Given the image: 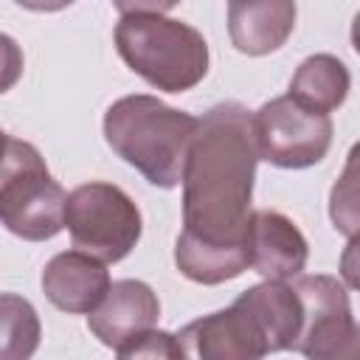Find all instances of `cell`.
<instances>
[{
    "label": "cell",
    "mask_w": 360,
    "mask_h": 360,
    "mask_svg": "<svg viewBox=\"0 0 360 360\" xmlns=\"http://www.w3.org/2000/svg\"><path fill=\"white\" fill-rule=\"evenodd\" d=\"M253 138L259 158L281 169H304L323 160L332 121L326 112L301 107L292 96H278L253 115Z\"/></svg>",
    "instance_id": "8992f818"
},
{
    "label": "cell",
    "mask_w": 360,
    "mask_h": 360,
    "mask_svg": "<svg viewBox=\"0 0 360 360\" xmlns=\"http://www.w3.org/2000/svg\"><path fill=\"white\" fill-rule=\"evenodd\" d=\"M301 301V326L290 349L307 357H354L357 326L349 295L332 276H298L290 284Z\"/></svg>",
    "instance_id": "52a82bcc"
},
{
    "label": "cell",
    "mask_w": 360,
    "mask_h": 360,
    "mask_svg": "<svg viewBox=\"0 0 360 360\" xmlns=\"http://www.w3.org/2000/svg\"><path fill=\"white\" fill-rule=\"evenodd\" d=\"M253 115L225 101L200 118L183 166V233L174 262L200 284H219L250 267V191L256 172Z\"/></svg>",
    "instance_id": "6da1fadb"
},
{
    "label": "cell",
    "mask_w": 360,
    "mask_h": 360,
    "mask_svg": "<svg viewBox=\"0 0 360 360\" xmlns=\"http://www.w3.org/2000/svg\"><path fill=\"white\" fill-rule=\"evenodd\" d=\"M346 93H349V70L340 59L329 53H318L301 62L298 73L290 82V96L301 107L326 115L343 104Z\"/></svg>",
    "instance_id": "5bb4252c"
},
{
    "label": "cell",
    "mask_w": 360,
    "mask_h": 360,
    "mask_svg": "<svg viewBox=\"0 0 360 360\" xmlns=\"http://www.w3.org/2000/svg\"><path fill=\"white\" fill-rule=\"evenodd\" d=\"M158 315L160 304L152 287L143 281L124 278L110 284L98 307L87 312V326L104 346L124 357L129 346H135L149 329H155Z\"/></svg>",
    "instance_id": "ba28073f"
},
{
    "label": "cell",
    "mask_w": 360,
    "mask_h": 360,
    "mask_svg": "<svg viewBox=\"0 0 360 360\" xmlns=\"http://www.w3.org/2000/svg\"><path fill=\"white\" fill-rule=\"evenodd\" d=\"M177 343L188 357H211V360H231V357H262L267 346L245 315L242 307H231L222 312H211L194 323H188Z\"/></svg>",
    "instance_id": "9c48e42d"
},
{
    "label": "cell",
    "mask_w": 360,
    "mask_h": 360,
    "mask_svg": "<svg viewBox=\"0 0 360 360\" xmlns=\"http://www.w3.org/2000/svg\"><path fill=\"white\" fill-rule=\"evenodd\" d=\"M39 343V318L37 309L14 295H0V360H22L31 357Z\"/></svg>",
    "instance_id": "9a60e30c"
},
{
    "label": "cell",
    "mask_w": 360,
    "mask_h": 360,
    "mask_svg": "<svg viewBox=\"0 0 360 360\" xmlns=\"http://www.w3.org/2000/svg\"><path fill=\"white\" fill-rule=\"evenodd\" d=\"M295 25V0H231L228 31L236 51L262 56L278 51Z\"/></svg>",
    "instance_id": "7c38bea8"
},
{
    "label": "cell",
    "mask_w": 360,
    "mask_h": 360,
    "mask_svg": "<svg viewBox=\"0 0 360 360\" xmlns=\"http://www.w3.org/2000/svg\"><path fill=\"white\" fill-rule=\"evenodd\" d=\"M236 307H242L245 315L253 321L267 352L292 346L301 326V301L290 284L267 278V284L245 290L236 298Z\"/></svg>",
    "instance_id": "4fadbf2b"
},
{
    "label": "cell",
    "mask_w": 360,
    "mask_h": 360,
    "mask_svg": "<svg viewBox=\"0 0 360 360\" xmlns=\"http://www.w3.org/2000/svg\"><path fill=\"white\" fill-rule=\"evenodd\" d=\"M110 287V273L101 259L84 250H68L53 256L42 270V290L62 312L84 315L98 307Z\"/></svg>",
    "instance_id": "30bf717a"
},
{
    "label": "cell",
    "mask_w": 360,
    "mask_h": 360,
    "mask_svg": "<svg viewBox=\"0 0 360 360\" xmlns=\"http://www.w3.org/2000/svg\"><path fill=\"white\" fill-rule=\"evenodd\" d=\"M20 73H22V51L8 34H0V93L11 90Z\"/></svg>",
    "instance_id": "e0dca14e"
},
{
    "label": "cell",
    "mask_w": 360,
    "mask_h": 360,
    "mask_svg": "<svg viewBox=\"0 0 360 360\" xmlns=\"http://www.w3.org/2000/svg\"><path fill=\"white\" fill-rule=\"evenodd\" d=\"M14 3L22 8H31V11H59L76 0H14Z\"/></svg>",
    "instance_id": "d6986e66"
},
{
    "label": "cell",
    "mask_w": 360,
    "mask_h": 360,
    "mask_svg": "<svg viewBox=\"0 0 360 360\" xmlns=\"http://www.w3.org/2000/svg\"><path fill=\"white\" fill-rule=\"evenodd\" d=\"M65 200L42 155L28 141L8 138L0 158V222L28 242L51 239L65 228Z\"/></svg>",
    "instance_id": "277c9868"
},
{
    "label": "cell",
    "mask_w": 360,
    "mask_h": 360,
    "mask_svg": "<svg viewBox=\"0 0 360 360\" xmlns=\"http://www.w3.org/2000/svg\"><path fill=\"white\" fill-rule=\"evenodd\" d=\"M65 225L73 248L96 259L121 262L141 236V214L135 202L110 183H84L65 200Z\"/></svg>",
    "instance_id": "5b68a950"
},
{
    "label": "cell",
    "mask_w": 360,
    "mask_h": 360,
    "mask_svg": "<svg viewBox=\"0 0 360 360\" xmlns=\"http://www.w3.org/2000/svg\"><path fill=\"white\" fill-rule=\"evenodd\" d=\"M6 141H8V135L0 129V158H3V152H6Z\"/></svg>",
    "instance_id": "ffe728a7"
},
{
    "label": "cell",
    "mask_w": 360,
    "mask_h": 360,
    "mask_svg": "<svg viewBox=\"0 0 360 360\" xmlns=\"http://www.w3.org/2000/svg\"><path fill=\"white\" fill-rule=\"evenodd\" d=\"M124 357H183V349L174 335L149 329L135 346L124 352Z\"/></svg>",
    "instance_id": "2e32d148"
},
{
    "label": "cell",
    "mask_w": 360,
    "mask_h": 360,
    "mask_svg": "<svg viewBox=\"0 0 360 360\" xmlns=\"http://www.w3.org/2000/svg\"><path fill=\"white\" fill-rule=\"evenodd\" d=\"M121 14H163L180 0H112Z\"/></svg>",
    "instance_id": "ac0fdd59"
},
{
    "label": "cell",
    "mask_w": 360,
    "mask_h": 360,
    "mask_svg": "<svg viewBox=\"0 0 360 360\" xmlns=\"http://www.w3.org/2000/svg\"><path fill=\"white\" fill-rule=\"evenodd\" d=\"M200 118L166 107L155 96L118 98L104 115L107 143L135 166L149 183L174 188L183 177L186 155Z\"/></svg>",
    "instance_id": "7a4b0ae2"
},
{
    "label": "cell",
    "mask_w": 360,
    "mask_h": 360,
    "mask_svg": "<svg viewBox=\"0 0 360 360\" xmlns=\"http://www.w3.org/2000/svg\"><path fill=\"white\" fill-rule=\"evenodd\" d=\"M248 245H250V267L264 278L284 281L298 276L307 264V242L301 231L278 211L250 214Z\"/></svg>",
    "instance_id": "8fae6325"
},
{
    "label": "cell",
    "mask_w": 360,
    "mask_h": 360,
    "mask_svg": "<svg viewBox=\"0 0 360 360\" xmlns=\"http://www.w3.org/2000/svg\"><path fill=\"white\" fill-rule=\"evenodd\" d=\"M121 59L152 87L166 93L191 90L208 73V45L202 34L160 14H124L115 25Z\"/></svg>",
    "instance_id": "3957f363"
}]
</instances>
